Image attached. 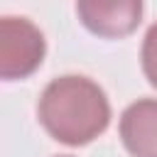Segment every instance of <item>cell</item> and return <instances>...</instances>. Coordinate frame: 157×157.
Returning a JSON list of instances; mask_svg holds the SVG:
<instances>
[{
	"mask_svg": "<svg viewBox=\"0 0 157 157\" xmlns=\"http://www.w3.org/2000/svg\"><path fill=\"white\" fill-rule=\"evenodd\" d=\"M120 140L132 157H157V101L140 98L120 115Z\"/></svg>",
	"mask_w": 157,
	"mask_h": 157,
	"instance_id": "cell-4",
	"label": "cell"
},
{
	"mask_svg": "<svg viewBox=\"0 0 157 157\" xmlns=\"http://www.w3.org/2000/svg\"><path fill=\"white\" fill-rule=\"evenodd\" d=\"M76 12L93 34L125 37L140 25L142 2L140 0H115V2L83 0V2H76Z\"/></svg>",
	"mask_w": 157,
	"mask_h": 157,
	"instance_id": "cell-3",
	"label": "cell"
},
{
	"mask_svg": "<svg viewBox=\"0 0 157 157\" xmlns=\"http://www.w3.org/2000/svg\"><path fill=\"white\" fill-rule=\"evenodd\" d=\"M37 115L54 140L76 147L96 140L108 128L110 103L96 81L66 74L44 86Z\"/></svg>",
	"mask_w": 157,
	"mask_h": 157,
	"instance_id": "cell-1",
	"label": "cell"
},
{
	"mask_svg": "<svg viewBox=\"0 0 157 157\" xmlns=\"http://www.w3.org/2000/svg\"><path fill=\"white\" fill-rule=\"evenodd\" d=\"M142 71L147 81L157 88V22L147 29L142 39Z\"/></svg>",
	"mask_w": 157,
	"mask_h": 157,
	"instance_id": "cell-5",
	"label": "cell"
},
{
	"mask_svg": "<svg viewBox=\"0 0 157 157\" xmlns=\"http://www.w3.org/2000/svg\"><path fill=\"white\" fill-rule=\"evenodd\" d=\"M44 59V34L27 17L0 20V76L5 81L29 76Z\"/></svg>",
	"mask_w": 157,
	"mask_h": 157,
	"instance_id": "cell-2",
	"label": "cell"
}]
</instances>
